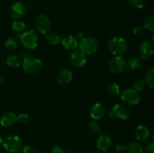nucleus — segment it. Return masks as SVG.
Masks as SVG:
<instances>
[{"label": "nucleus", "mask_w": 154, "mask_h": 153, "mask_svg": "<svg viewBox=\"0 0 154 153\" xmlns=\"http://www.w3.org/2000/svg\"><path fill=\"white\" fill-rule=\"evenodd\" d=\"M108 47L114 56H122L129 50V45L126 39L122 37L114 36L108 40Z\"/></svg>", "instance_id": "f257e3e1"}, {"label": "nucleus", "mask_w": 154, "mask_h": 153, "mask_svg": "<svg viewBox=\"0 0 154 153\" xmlns=\"http://www.w3.org/2000/svg\"><path fill=\"white\" fill-rule=\"evenodd\" d=\"M79 50L84 54L92 55L96 53L99 47V44L97 39L94 37H86L81 39L80 43L78 44Z\"/></svg>", "instance_id": "f03ea898"}, {"label": "nucleus", "mask_w": 154, "mask_h": 153, "mask_svg": "<svg viewBox=\"0 0 154 153\" xmlns=\"http://www.w3.org/2000/svg\"><path fill=\"white\" fill-rule=\"evenodd\" d=\"M20 43L26 49H35L39 43L38 33L36 32L34 29L24 32L20 36Z\"/></svg>", "instance_id": "7ed1b4c3"}, {"label": "nucleus", "mask_w": 154, "mask_h": 153, "mask_svg": "<svg viewBox=\"0 0 154 153\" xmlns=\"http://www.w3.org/2000/svg\"><path fill=\"white\" fill-rule=\"evenodd\" d=\"M22 66L26 73L29 74H36L42 70L43 63L39 58L27 56L23 60Z\"/></svg>", "instance_id": "20e7f679"}, {"label": "nucleus", "mask_w": 154, "mask_h": 153, "mask_svg": "<svg viewBox=\"0 0 154 153\" xmlns=\"http://www.w3.org/2000/svg\"><path fill=\"white\" fill-rule=\"evenodd\" d=\"M2 146L8 152L17 153L22 149L23 141L17 135H11L3 140Z\"/></svg>", "instance_id": "39448f33"}, {"label": "nucleus", "mask_w": 154, "mask_h": 153, "mask_svg": "<svg viewBox=\"0 0 154 153\" xmlns=\"http://www.w3.org/2000/svg\"><path fill=\"white\" fill-rule=\"evenodd\" d=\"M35 31L37 33L45 34L51 28V22L49 17L45 14H39L34 20Z\"/></svg>", "instance_id": "423d86ee"}, {"label": "nucleus", "mask_w": 154, "mask_h": 153, "mask_svg": "<svg viewBox=\"0 0 154 153\" xmlns=\"http://www.w3.org/2000/svg\"><path fill=\"white\" fill-rule=\"evenodd\" d=\"M120 98L124 104L130 106H135L138 104L141 100V96L138 92L133 88H126L120 93Z\"/></svg>", "instance_id": "0eeeda50"}, {"label": "nucleus", "mask_w": 154, "mask_h": 153, "mask_svg": "<svg viewBox=\"0 0 154 153\" xmlns=\"http://www.w3.org/2000/svg\"><path fill=\"white\" fill-rule=\"evenodd\" d=\"M126 68V60L120 56H114L108 62V69L113 74L121 73Z\"/></svg>", "instance_id": "6e6552de"}, {"label": "nucleus", "mask_w": 154, "mask_h": 153, "mask_svg": "<svg viewBox=\"0 0 154 153\" xmlns=\"http://www.w3.org/2000/svg\"><path fill=\"white\" fill-rule=\"evenodd\" d=\"M28 5L23 2H16L10 8V14L15 20L23 17L27 13Z\"/></svg>", "instance_id": "1a4fd4ad"}, {"label": "nucleus", "mask_w": 154, "mask_h": 153, "mask_svg": "<svg viewBox=\"0 0 154 153\" xmlns=\"http://www.w3.org/2000/svg\"><path fill=\"white\" fill-rule=\"evenodd\" d=\"M112 114L114 117L120 120L129 119L131 116V111L129 106L124 104H117L112 109Z\"/></svg>", "instance_id": "9d476101"}, {"label": "nucleus", "mask_w": 154, "mask_h": 153, "mask_svg": "<svg viewBox=\"0 0 154 153\" xmlns=\"http://www.w3.org/2000/svg\"><path fill=\"white\" fill-rule=\"evenodd\" d=\"M112 146V139L106 134H102L99 135L96 140V148L102 152H106L111 149Z\"/></svg>", "instance_id": "9b49d317"}, {"label": "nucleus", "mask_w": 154, "mask_h": 153, "mask_svg": "<svg viewBox=\"0 0 154 153\" xmlns=\"http://www.w3.org/2000/svg\"><path fill=\"white\" fill-rule=\"evenodd\" d=\"M138 54L140 58L142 60H147L151 58L153 54V44L149 40L142 42L138 48Z\"/></svg>", "instance_id": "f8f14e48"}, {"label": "nucleus", "mask_w": 154, "mask_h": 153, "mask_svg": "<svg viewBox=\"0 0 154 153\" xmlns=\"http://www.w3.org/2000/svg\"><path fill=\"white\" fill-rule=\"evenodd\" d=\"M70 62L72 66L76 68H81L87 63V57L85 54L83 53L81 50H75L70 56Z\"/></svg>", "instance_id": "ddd939ff"}, {"label": "nucleus", "mask_w": 154, "mask_h": 153, "mask_svg": "<svg viewBox=\"0 0 154 153\" xmlns=\"http://www.w3.org/2000/svg\"><path fill=\"white\" fill-rule=\"evenodd\" d=\"M105 107L102 104L96 103L90 107V116L93 119L99 120L105 115Z\"/></svg>", "instance_id": "4468645a"}, {"label": "nucleus", "mask_w": 154, "mask_h": 153, "mask_svg": "<svg viewBox=\"0 0 154 153\" xmlns=\"http://www.w3.org/2000/svg\"><path fill=\"white\" fill-rule=\"evenodd\" d=\"M73 78V73L69 68H63L57 73V80L62 85H66L70 82Z\"/></svg>", "instance_id": "2eb2a0df"}, {"label": "nucleus", "mask_w": 154, "mask_h": 153, "mask_svg": "<svg viewBox=\"0 0 154 153\" xmlns=\"http://www.w3.org/2000/svg\"><path fill=\"white\" fill-rule=\"evenodd\" d=\"M17 122V116L12 112H5L0 117V124L4 128H10Z\"/></svg>", "instance_id": "dca6fc26"}, {"label": "nucleus", "mask_w": 154, "mask_h": 153, "mask_svg": "<svg viewBox=\"0 0 154 153\" xmlns=\"http://www.w3.org/2000/svg\"><path fill=\"white\" fill-rule=\"evenodd\" d=\"M150 130L144 124H140L135 130V136L140 142H147L150 138Z\"/></svg>", "instance_id": "f3484780"}, {"label": "nucleus", "mask_w": 154, "mask_h": 153, "mask_svg": "<svg viewBox=\"0 0 154 153\" xmlns=\"http://www.w3.org/2000/svg\"><path fill=\"white\" fill-rule=\"evenodd\" d=\"M61 44L65 49L69 50H75L78 46V38L72 34L65 36L63 38L61 39Z\"/></svg>", "instance_id": "a211bd4d"}, {"label": "nucleus", "mask_w": 154, "mask_h": 153, "mask_svg": "<svg viewBox=\"0 0 154 153\" xmlns=\"http://www.w3.org/2000/svg\"><path fill=\"white\" fill-rule=\"evenodd\" d=\"M6 64L11 68H18L22 64V59L19 56L17 55H10L6 58L5 60Z\"/></svg>", "instance_id": "6ab92c4d"}, {"label": "nucleus", "mask_w": 154, "mask_h": 153, "mask_svg": "<svg viewBox=\"0 0 154 153\" xmlns=\"http://www.w3.org/2000/svg\"><path fill=\"white\" fill-rule=\"evenodd\" d=\"M143 146L140 142L132 141L126 145V151L129 153H143Z\"/></svg>", "instance_id": "aec40b11"}, {"label": "nucleus", "mask_w": 154, "mask_h": 153, "mask_svg": "<svg viewBox=\"0 0 154 153\" xmlns=\"http://www.w3.org/2000/svg\"><path fill=\"white\" fill-rule=\"evenodd\" d=\"M141 65V61L137 57H131L126 61V68L128 70H134L139 68Z\"/></svg>", "instance_id": "412c9836"}, {"label": "nucleus", "mask_w": 154, "mask_h": 153, "mask_svg": "<svg viewBox=\"0 0 154 153\" xmlns=\"http://www.w3.org/2000/svg\"><path fill=\"white\" fill-rule=\"evenodd\" d=\"M45 40L50 45H57L61 42V38L55 32H48L45 34Z\"/></svg>", "instance_id": "4be33fe9"}, {"label": "nucleus", "mask_w": 154, "mask_h": 153, "mask_svg": "<svg viewBox=\"0 0 154 153\" xmlns=\"http://www.w3.org/2000/svg\"><path fill=\"white\" fill-rule=\"evenodd\" d=\"M107 92H108V93L110 95L117 97V96L120 95V86L116 82H110L107 86Z\"/></svg>", "instance_id": "5701e85b"}, {"label": "nucleus", "mask_w": 154, "mask_h": 153, "mask_svg": "<svg viewBox=\"0 0 154 153\" xmlns=\"http://www.w3.org/2000/svg\"><path fill=\"white\" fill-rule=\"evenodd\" d=\"M144 82L150 88H153L154 86V68H150L146 71Z\"/></svg>", "instance_id": "b1692460"}, {"label": "nucleus", "mask_w": 154, "mask_h": 153, "mask_svg": "<svg viewBox=\"0 0 154 153\" xmlns=\"http://www.w3.org/2000/svg\"><path fill=\"white\" fill-rule=\"evenodd\" d=\"M18 46H19L18 40L16 38H8L6 40L5 43V47L6 48V50L9 51L15 50L18 47Z\"/></svg>", "instance_id": "393cba45"}, {"label": "nucleus", "mask_w": 154, "mask_h": 153, "mask_svg": "<svg viewBox=\"0 0 154 153\" xmlns=\"http://www.w3.org/2000/svg\"><path fill=\"white\" fill-rule=\"evenodd\" d=\"M26 24L20 20L14 21L12 23V29L17 33H23L26 30Z\"/></svg>", "instance_id": "a878e982"}, {"label": "nucleus", "mask_w": 154, "mask_h": 153, "mask_svg": "<svg viewBox=\"0 0 154 153\" xmlns=\"http://www.w3.org/2000/svg\"><path fill=\"white\" fill-rule=\"evenodd\" d=\"M144 27L150 32L154 31V16L150 14L146 16L144 21Z\"/></svg>", "instance_id": "bb28decb"}, {"label": "nucleus", "mask_w": 154, "mask_h": 153, "mask_svg": "<svg viewBox=\"0 0 154 153\" xmlns=\"http://www.w3.org/2000/svg\"><path fill=\"white\" fill-rule=\"evenodd\" d=\"M87 128L90 133L92 134H99L101 132V127L98 122L95 121H91L87 124Z\"/></svg>", "instance_id": "cd10ccee"}, {"label": "nucleus", "mask_w": 154, "mask_h": 153, "mask_svg": "<svg viewBox=\"0 0 154 153\" xmlns=\"http://www.w3.org/2000/svg\"><path fill=\"white\" fill-rule=\"evenodd\" d=\"M145 85L146 84L144 80L142 79L135 80L133 82V84H132V88L138 92H141L144 89V87H145Z\"/></svg>", "instance_id": "c85d7f7f"}, {"label": "nucleus", "mask_w": 154, "mask_h": 153, "mask_svg": "<svg viewBox=\"0 0 154 153\" xmlns=\"http://www.w3.org/2000/svg\"><path fill=\"white\" fill-rule=\"evenodd\" d=\"M129 3L135 8L141 9L145 6L146 0H129Z\"/></svg>", "instance_id": "c756f323"}, {"label": "nucleus", "mask_w": 154, "mask_h": 153, "mask_svg": "<svg viewBox=\"0 0 154 153\" xmlns=\"http://www.w3.org/2000/svg\"><path fill=\"white\" fill-rule=\"evenodd\" d=\"M29 117L26 113H21L17 116V122L20 124H26L29 122Z\"/></svg>", "instance_id": "7c9ffc66"}, {"label": "nucleus", "mask_w": 154, "mask_h": 153, "mask_svg": "<svg viewBox=\"0 0 154 153\" xmlns=\"http://www.w3.org/2000/svg\"><path fill=\"white\" fill-rule=\"evenodd\" d=\"M145 32V28H144V26H136L135 27H134L133 30H132V32L136 36H141Z\"/></svg>", "instance_id": "2f4dec72"}, {"label": "nucleus", "mask_w": 154, "mask_h": 153, "mask_svg": "<svg viewBox=\"0 0 154 153\" xmlns=\"http://www.w3.org/2000/svg\"><path fill=\"white\" fill-rule=\"evenodd\" d=\"M23 153H37V149L33 146L28 145L23 148Z\"/></svg>", "instance_id": "473e14b6"}, {"label": "nucleus", "mask_w": 154, "mask_h": 153, "mask_svg": "<svg viewBox=\"0 0 154 153\" xmlns=\"http://www.w3.org/2000/svg\"><path fill=\"white\" fill-rule=\"evenodd\" d=\"M144 153H154V143L150 142L145 146L144 149H143Z\"/></svg>", "instance_id": "72a5a7b5"}, {"label": "nucleus", "mask_w": 154, "mask_h": 153, "mask_svg": "<svg viewBox=\"0 0 154 153\" xmlns=\"http://www.w3.org/2000/svg\"><path fill=\"white\" fill-rule=\"evenodd\" d=\"M51 153H66L65 150L63 149V148H62L60 146H54L51 148Z\"/></svg>", "instance_id": "f704fd0d"}, {"label": "nucleus", "mask_w": 154, "mask_h": 153, "mask_svg": "<svg viewBox=\"0 0 154 153\" xmlns=\"http://www.w3.org/2000/svg\"><path fill=\"white\" fill-rule=\"evenodd\" d=\"M116 151L119 153H123L126 152V145H124L123 143H119L116 146L115 148Z\"/></svg>", "instance_id": "c9c22d12"}, {"label": "nucleus", "mask_w": 154, "mask_h": 153, "mask_svg": "<svg viewBox=\"0 0 154 153\" xmlns=\"http://www.w3.org/2000/svg\"><path fill=\"white\" fill-rule=\"evenodd\" d=\"M84 32H79L78 33V35H77V36H78V38L83 39L84 38Z\"/></svg>", "instance_id": "e433bc0d"}, {"label": "nucleus", "mask_w": 154, "mask_h": 153, "mask_svg": "<svg viewBox=\"0 0 154 153\" xmlns=\"http://www.w3.org/2000/svg\"><path fill=\"white\" fill-rule=\"evenodd\" d=\"M27 56H28L26 55V53L25 51H21V52H20V58L22 57L23 58H25L26 57H27Z\"/></svg>", "instance_id": "4c0bfd02"}, {"label": "nucleus", "mask_w": 154, "mask_h": 153, "mask_svg": "<svg viewBox=\"0 0 154 153\" xmlns=\"http://www.w3.org/2000/svg\"><path fill=\"white\" fill-rule=\"evenodd\" d=\"M2 142H3V139H2V137L1 135H0V146H2Z\"/></svg>", "instance_id": "58836bf2"}, {"label": "nucleus", "mask_w": 154, "mask_h": 153, "mask_svg": "<svg viewBox=\"0 0 154 153\" xmlns=\"http://www.w3.org/2000/svg\"><path fill=\"white\" fill-rule=\"evenodd\" d=\"M66 153H75V152H74L73 150H69V151L66 152Z\"/></svg>", "instance_id": "ea45409f"}, {"label": "nucleus", "mask_w": 154, "mask_h": 153, "mask_svg": "<svg viewBox=\"0 0 154 153\" xmlns=\"http://www.w3.org/2000/svg\"><path fill=\"white\" fill-rule=\"evenodd\" d=\"M2 81H3V77L2 76H0V82H1Z\"/></svg>", "instance_id": "a19ab883"}]
</instances>
